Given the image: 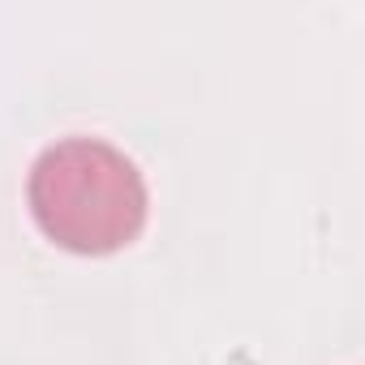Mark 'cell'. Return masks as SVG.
<instances>
[{"label":"cell","mask_w":365,"mask_h":365,"mask_svg":"<svg viewBox=\"0 0 365 365\" xmlns=\"http://www.w3.org/2000/svg\"><path fill=\"white\" fill-rule=\"evenodd\" d=\"M31 211L56 245L73 254H112L142 232L146 185L116 146L69 138L35 159Z\"/></svg>","instance_id":"1"}]
</instances>
